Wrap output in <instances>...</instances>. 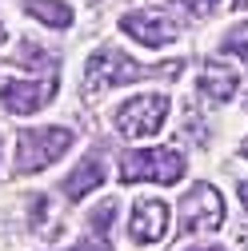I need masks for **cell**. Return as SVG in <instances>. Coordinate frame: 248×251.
Wrapping results in <instances>:
<instances>
[{
  "label": "cell",
  "instance_id": "obj_1",
  "mask_svg": "<svg viewBox=\"0 0 248 251\" xmlns=\"http://www.w3.org/2000/svg\"><path fill=\"white\" fill-rule=\"evenodd\" d=\"M184 176V155L176 148H148V151H128L120 164L124 183H176Z\"/></svg>",
  "mask_w": 248,
  "mask_h": 251
},
{
  "label": "cell",
  "instance_id": "obj_2",
  "mask_svg": "<svg viewBox=\"0 0 248 251\" xmlns=\"http://www.w3.org/2000/svg\"><path fill=\"white\" fill-rule=\"evenodd\" d=\"M72 148L68 128H28L16 136V172H40Z\"/></svg>",
  "mask_w": 248,
  "mask_h": 251
},
{
  "label": "cell",
  "instance_id": "obj_3",
  "mask_svg": "<svg viewBox=\"0 0 248 251\" xmlns=\"http://www.w3.org/2000/svg\"><path fill=\"white\" fill-rule=\"evenodd\" d=\"M168 116V96L164 92H152V96H132L128 104L116 108V132L128 140H148L164 128Z\"/></svg>",
  "mask_w": 248,
  "mask_h": 251
},
{
  "label": "cell",
  "instance_id": "obj_4",
  "mask_svg": "<svg viewBox=\"0 0 248 251\" xmlns=\"http://www.w3.org/2000/svg\"><path fill=\"white\" fill-rule=\"evenodd\" d=\"M148 76V68L132 64L124 52L116 48H100L96 56L88 60V68H84V92H104V88H120V84H128V80H140Z\"/></svg>",
  "mask_w": 248,
  "mask_h": 251
},
{
  "label": "cell",
  "instance_id": "obj_5",
  "mask_svg": "<svg viewBox=\"0 0 248 251\" xmlns=\"http://www.w3.org/2000/svg\"><path fill=\"white\" fill-rule=\"evenodd\" d=\"M224 224V200L212 183H196L180 200V227L184 231H216Z\"/></svg>",
  "mask_w": 248,
  "mask_h": 251
},
{
  "label": "cell",
  "instance_id": "obj_6",
  "mask_svg": "<svg viewBox=\"0 0 248 251\" xmlns=\"http://www.w3.org/2000/svg\"><path fill=\"white\" fill-rule=\"evenodd\" d=\"M56 96V80H4L0 84V104L12 116H32Z\"/></svg>",
  "mask_w": 248,
  "mask_h": 251
},
{
  "label": "cell",
  "instance_id": "obj_7",
  "mask_svg": "<svg viewBox=\"0 0 248 251\" xmlns=\"http://www.w3.org/2000/svg\"><path fill=\"white\" fill-rule=\"evenodd\" d=\"M120 28H124L132 40H140L144 48H164V44H172V40L180 36V28H176L172 16H164V12H128V16L120 20Z\"/></svg>",
  "mask_w": 248,
  "mask_h": 251
},
{
  "label": "cell",
  "instance_id": "obj_8",
  "mask_svg": "<svg viewBox=\"0 0 248 251\" xmlns=\"http://www.w3.org/2000/svg\"><path fill=\"white\" fill-rule=\"evenodd\" d=\"M128 231H132L136 243H156V239H164V231H168V207H164L160 200H136V203H132V224H128Z\"/></svg>",
  "mask_w": 248,
  "mask_h": 251
},
{
  "label": "cell",
  "instance_id": "obj_9",
  "mask_svg": "<svg viewBox=\"0 0 248 251\" xmlns=\"http://www.w3.org/2000/svg\"><path fill=\"white\" fill-rule=\"evenodd\" d=\"M100 183H104V160L100 155H88V160H80L76 172L64 179V196L68 200H84L88 192H96Z\"/></svg>",
  "mask_w": 248,
  "mask_h": 251
},
{
  "label": "cell",
  "instance_id": "obj_10",
  "mask_svg": "<svg viewBox=\"0 0 248 251\" xmlns=\"http://www.w3.org/2000/svg\"><path fill=\"white\" fill-rule=\"evenodd\" d=\"M236 88H240V76H236L232 68H224V64H208V68L200 72V92H204L208 100H216V104L232 100Z\"/></svg>",
  "mask_w": 248,
  "mask_h": 251
},
{
  "label": "cell",
  "instance_id": "obj_11",
  "mask_svg": "<svg viewBox=\"0 0 248 251\" xmlns=\"http://www.w3.org/2000/svg\"><path fill=\"white\" fill-rule=\"evenodd\" d=\"M24 8L32 12L36 20L52 24V28H68V24H72V8L60 4V0H24Z\"/></svg>",
  "mask_w": 248,
  "mask_h": 251
},
{
  "label": "cell",
  "instance_id": "obj_12",
  "mask_svg": "<svg viewBox=\"0 0 248 251\" xmlns=\"http://www.w3.org/2000/svg\"><path fill=\"white\" fill-rule=\"evenodd\" d=\"M12 60H16V64H24V68H36V72H44V68H56V56H48L44 48H36L32 40H20Z\"/></svg>",
  "mask_w": 248,
  "mask_h": 251
},
{
  "label": "cell",
  "instance_id": "obj_13",
  "mask_svg": "<svg viewBox=\"0 0 248 251\" xmlns=\"http://www.w3.org/2000/svg\"><path fill=\"white\" fill-rule=\"evenodd\" d=\"M224 52H232L236 60H244V64H248V24H240L236 32H228V40H224Z\"/></svg>",
  "mask_w": 248,
  "mask_h": 251
},
{
  "label": "cell",
  "instance_id": "obj_14",
  "mask_svg": "<svg viewBox=\"0 0 248 251\" xmlns=\"http://www.w3.org/2000/svg\"><path fill=\"white\" fill-rule=\"evenodd\" d=\"M112 215H116V200H104L96 211H92V231H100V235H104V231L112 227Z\"/></svg>",
  "mask_w": 248,
  "mask_h": 251
},
{
  "label": "cell",
  "instance_id": "obj_15",
  "mask_svg": "<svg viewBox=\"0 0 248 251\" xmlns=\"http://www.w3.org/2000/svg\"><path fill=\"white\" fill-rule=\"evenodd\" d=\"M180 8L188 16H212L216 8H220V0H180Z\"/></svg>",
  "mask_w": 248,
  "mask_h": 251
},
{
  "label": "cell",
  "instance_id": "obj_16",
  "mask_svg": "<svg viewBox=\"0 0 248 251\" xmlns=\"http://www.w3.org/2000/svg\"><path fill=\"white\" fill-rule=\"evenodd\" d=\"M240 203L248 207V183H240Z\"/></svg>",
  "mask_w": 248,
  "mask_h": 251
},
{
  "label": "cell",
  "instance_id": "obj_17",
  "mask_svg": "<svg viewBox=\"0 0 248 251\" xmlns=\"http://www.w3.org/2000/svg\"><path fill=\"white\" fill-rule=\"evenodd\" d=\"M188 251H224V247H188Z\"/></svg>",
  "mask_w": 248,
  "mask_h": 251
},
{
  "label": "cell",
  "instance_id": "obj_18",
  "mask_svg": "<svg viewBox=\"0 0 248 251\" xmlns=\"http://www.w3.org/2000/svg\"><path fill=\"white\" fill-rule=\"evenodd\" d=\"M0 36H4V28H0Z\"/></svg>",
  "mask_w": 248,
  "mask_h": 251
},
{
  "label": "cell",
  "instance_id": "obj_19",
  "mask_svg": "<svg viewBox=\"0 0 248 251\" xmlns=\"http://www.w3.org/2000/svg\"><path fill=\"white\" fill-rule=\"evenodd\" d=\"M236 4H244V0H236Z\"/></svg>",
  "mask_w": 248,
  "mask_h": 251
}]
</instances>
